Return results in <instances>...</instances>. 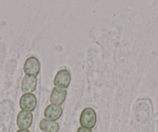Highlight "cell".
Here are the masks:
<instances>
[{"mask_svg": "<svg viewBox=\"0 0 158 132\" xmlns=\"http://www.w3.org/2000/svg\"><path fill=\"white\" fill-rule=\"evenodd\" d=\"M79 121L81 127L89 129L93 128L97 121V116L95 110L92 107L85 108L81 112Z\"/></svg>", "mask_w": 158, "mask_h": 132, "instance_id": "6da1fadb", "label": "cell"}, {"mask_svg": "<svg viewBox=\"0 0 158 132\" xmlns=\"http://www.w3.org/2000/svg\"><path fill=\"white\" fill-rule=\"evenodd\" d=\"M23 71L26 75L36 77L40 72V62L37 57H29L23 65Z\"/></svg>", "mask_w": 158, "mask_h": 132, "instance_id": "7a4b0ae2", "label": "cell"}, {"mask_svg": "<svg viewBox=\"0 0 158 132\" xmlns=\"http://www.w3.org/2000/svg\"><path fill=\"white\" fill-rule=\"evenodd\" d=\"M71 75L68 69H60L56 74L54 79V84L56 87L67 89L71 83Z\"/></svg>", "mask_w": 158, "mask_h": 132, "instance_id": "3957f363", "label": "cell"}, {"mask_svg": "<svg viewBox=\"0 0 158 132\" xmlns=\"http://www.w3.org/2000/svg\"><path fill=\"white\" fill-rule=\"evenodd\" d=\"M36 97L33 93H24L19 100V107L25 111H33L36 109Z\"/></svg>", "mask_w": 158, "mask_h": 132, "instance_id": "277c9868", "label": "cell"}, {"mask_svg": "<svg viewBox=\"0 0 158 132\" xmlns=\"http://www.w3.org/2000/svg\"><path fill=\"white\" fill-rule=\"evenodd\" d=\"M33 122V114L31 112L21 110L18 113L16 124L20 129H27L31 126Z\"/></svg>", "mask_w": 158, "mask_h": 132, "instance_id": "5b68a950", "label": "cell"}, {"mask_svg": "<svg viewBox=\"0 0 158 132\" xmlns=\"http://www.w3.org/2000/svg\"><path fill=\"white\" fill-rule=\"evenodd\" d=\"M63 113V109L60 106L55 104H50L44 110V117L50 121H56L61 117Z\"/></svg>", "mask_w": 158, "mask_h": 132, "instance_id": "8992f818", "label": "cell"}, {"mask_svg": "<svg viewBox=\"0 0 158 132\" xmlns=\"http://www.w3.org/2000/svg\"><path fill=\"white\" fill-rule=\"evenodd\" d=\"M67 94L68 92L66 89L58 87L54 88L51 92V97H50V101L51 104H55L58 106L63 104L67 97Z\"/></svg>", "mask_w": 158, "mask_h": 132, "instance_id": "52a82bcc", "label": "cell"}, {"mask_svg": "<svg viewBox=\"0 0 158 132\" xmlns=\"http://www.w3.org/2000/svg\"><path fill=\"white\" fill-rule=\"evenodd\" d=\"M37 79L36 77L25 75L21 83V89L25 93H32L36 89Z\"/></svg>", "mask_w": 158, "mask_h": 132, "instance_id": "ba28073f", "label": "cell"}, {"mask_svg": "<svg viewBox=\"0 0 158 132\" xmlns=\"http://www.w3.org/2000/svg\"><path fill=\"white\" fill-rule=\"evenodd\" d=\"M40 128L44 132H58L60 127L56 121L43 119L40 122Z\"/></svg>", "mask_w": 158, "mask_h": 132, "instance_id": "9c48e42d", "label": "cell"}, {"mask_svg": "<svg viewBox=\"0 0 158 132\" xmlns=\"http://www.w3.org/2000/svg\"><path fill=\"white\" fill-rule=\"evenodd\" d=\"M77 132H92V129L87 128V127H80L78 129H77Z\"/></svg>", "mask_w": 158, "mask_h": 132, "instance_id": "30bf717a", "label": "cell"}, {"mask_svg": "<svg viewBox=\"0 0 158 132\" xmlns=\"http://www.w3.org/2000/svg\"><path fill=\"white\" fill-rule=\"evenodd\" d=\"M16 132H30V130H27V129H19Z\"/></svg>", "mask_w": 158, "mask_h": 132, "instance_id": "8fae6325", "label": "cell"}]
</instances>
